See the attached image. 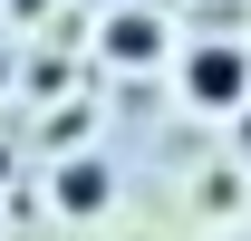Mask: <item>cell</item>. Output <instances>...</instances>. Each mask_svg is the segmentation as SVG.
Returning <instances> with one entry per match:
<instances>
[{"instance_id":"6da1fadb","label":"cell","mask_w":251,"mask_h":241,"mask_svg":"<svg viewBox=\"0 0 251 241\" xmlns=\"http://www.w3.org/2000/svg\"><path fill=\"white\" fill-rule=\"evenodd\" d=\"M174 77H184V106L232 116V106L251 96V48H242V39H193L184 58H174Z\"/></svg>"},{"instance_id":"3957f363","label":"cell","mask_w":251,"mask_h":241,"mask_svg":"<svg viewBox=\"0 0 251 241\" xmlns=\"http://www.w3.org/2000/svg\"><path fill=\"white\" fill-rule=\"evenodd\" d=\"M106 58L116 68H155L164 58V20L155 10H116V20H106Z\"/></svg>"},{"instance_id":"7a4b0ae2","label":"cell","mask_w":251,"mask_h":241,"mask_svg":"<svg viewBox=\"0 0 251 241\" xmlns=\"http://www.w3.org/2000/svg\"><path fill=\"white\" fill-rule=\"evenodd\" d=\"M49 203H58L68 222L116 212V164H106V154H68V164H58V183H49Z\"/></svg>"}]
</instances>
